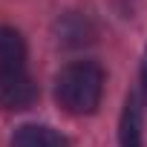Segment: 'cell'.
Returning a JSON list of instances; mask_svg holds the SVG:
<instances>
[{
    "label": "cell",
    "mask_w": 147,
    "mask_h": 147,
    "mask_svg": "<svg viewBox=\"0 0 147 147\" xmlns=\"http://www.w3.org/2000/svg\"><path fill=\"white\" fill-rule=\"evenodd\" d=\"M23 61H26V40L20 38V32L0 26V75L23 69Z\"/></svg>",
    "instance_id": "obj_5"
},
{
    "label": "cell",
    "mask_w": 147,
    "mask_h": 147,
    "mask_svg": "<svg viewBox=\"0 0 147 147\" xmlns=\"http://www.w3.org/2000/svg\"><path fill=\"white\" fill-rule=\"evenodd\" d=\"M38 95H40L38 84H35V78L29 75L26 69L0 75V110H9V113L29 110L38 101Z\"/></svg>",
    "instance_id": "obj_2"
},
{
    "label": "cell",
    "mask_w": 147,
    "mask_h": 147,
    "mask_svg": "<svg viewBox=\"0 0 147 147\" xmlns=\"http://www.w3.org/2000/svg\"><path fill=\"white\" fill-rule=\"evenodd\" d=\"M12 147H69V141L46 124H23L15 130Z\"/></svg>",
    "instance_id": "obj_4"
},
{
    "label": "cell",
    "mask_w": 147,
    "mask_h": 147,
    "mask_svg": "<svg viewBox=\"0 0 147 147\" xmlns=\"http://www.w3.org/2000/svg\"><path fill=\"white\" fill-rule=\"evenodd\" d=\"M118 147H144V110L138 92H130L118 121Z\"/></svg>",
    "instance_id": "obj_3"
},
{
    "label": "cell",
    "mask_w": 147,
    "mask_h": 147,
    "mask_svg": "<svg viewBox=\"0 0 147 147\" xmlns=\"http://www.w3.org/2000/svg\"><path fill=\"white\" fill-rule=\"evenodd\" d=\"M141 87L147 92V49H144V58H141Z\"/></svg>",
    "instance_id": "obj_6"
},
{
    "label": "cell",
    "mask_w": 147,
    "mask_h": 147,
    "mask_svg": "<svg viewBox=\"0 0 147 147\" xmlns=\"http://www.w3.org/2000/svg\"><path fill=\"white\" fill-rule=\"evenodd\" d=\"M104 95V69L92 61H75L58 72L55 98L69 115H90Z\"/></svg>",
    "instance_id": "obj_1"
}]
</instances>
